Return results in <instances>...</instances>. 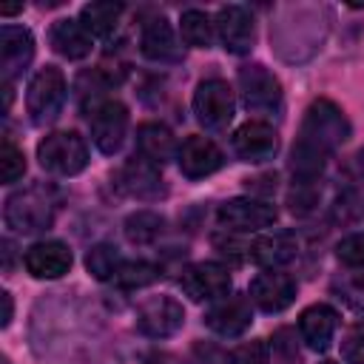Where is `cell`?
Masks as SVG:
<instances>
[{
    "instance_id": "cell-1",
    "label": "cell",
    "mask_w": 364,
    "mask_h": 364,
    "mask_svg": "<svg viewBox=\"0 0 364 364\" xmlns=\"http://www.w3.org/2000/svg\"><path fill=\"white\" fill-rule=\"evenodd\" d=\"M347 139H350V122L344 111L327 97L313 100L310 108L304 111L301 131L290 154V171L296 176L293 182H316L327 156Z\"/></svg>"
},
{
    "instance_id": "cell-2",
    "label": "cell",
    "mask_w": 364,
    "mask_h": 364,
    "mask_svg": "<svg viewBox=\"0 0 364 364\" xmlns=\"http://www.w3.org/2000/svg\"><path fill=\"white\" fill-rule=\"evenodd\" d=\"M60 208V196L48 185H28L6 199L3 219L14 233H40L51 228Z\"/></svg>"
},
{
    "instance_id": "cell-3",
    "label": "cell",
    "mask_w": 364,
    "mask_h": 364,
    "mask_svg": "<svg viewBox=\"0 0 364 364\" xmlns=\"http://www.w3.org/2000/svg\"><path fill=\"white\" fill-rule=\"evenodd\" d=\"M37 159L48 173L77 176L88 165V145L77 131H54L40 139Z\"/></svg>"
},
{
    "instance_id": "cell-4",
    "label": "cell",
    "mask_w": 364,
    "mask_h": 364,
    "mask_svg": "<svg viewBox=\"0 0 364 364\" xmlns=\"http://www.w3.org/2000/svg\"><path fill=\"white\" fill-rule=\"evenodd\" d=\"M236 85H239V97H242L247 111H253V114L282 111V100H284L282 82L264 65H259V63L242 65L239 74H236Z\"/></svg>"
},
{
    "instance_id": "cell-5",
    "label": "cell",
    "mask_w": 364,
    "mask_h": 364,
    "mask_svg": "<svg viewBox=\"0 0 364 364\" xmlns=\"http://www.w3.org/2000/svg\"><path fill=\"white\" fill-rule=\"evenodd\" d=\"M65 77L57 65H46L34 74V80L28 82V94H26V108L31 114L34 125H48L60 117L63 105H65Z\"/></svg>"
},
{
    "instance_id": "cell-6",
    "label": "cell",
    "mask_w": 364,
    "mask_h": 364,
    "mask_svg": "<svg viewBox=\"0 0 364 364\" xmlns=\"http://www.w3.org/2000/svg\"><path fill=\"white\" fill-rule=\"evenodd\" d=\"M236 111V100H233V88L213 77V80H202L193 91V114L196 122L205 131H225L233 119Z\"/></svg>"
},
{
    "instance_id": "cell-7",
    "label": "cell",
    "mask_w": 364,
    "mask_h": 364,
    "mask_svg": "<svg viewBox=\"0 0 364 364\" xmlns=\"http://www.w3.org/2000/svg\"><path fill=\"white\" fill-rule=\"evenodd\" d=\"M216 219L225 230L233 233H253L262 228H270L279 219L276 205L264 202V199H253V196H236L219 205Z\"/></svg>"
},
{
    "instance_id": "cell-8",
    "label": "cell",
    "mask_w": 364,
    "mask_h": 364,
    "mask_svg": "<svg viewBox=\"0 0 364 364\" xmlns=\"http://www.w3.org/2000/svg\"><path fill=\"white\" fill-rule=\"evenodd\" d=\"M230 270L219 262H196L179 273V287L191 301H216L230 293Z\"/></svg>"
},
{
    "instance_id": "cell-9",
    "label": "cell",
    "mask_w": 364,
    "mask_h": 364,
    "mask_svg": "<svg viewBox=\"0 0 364 364\" xmlns=\"http://www.w3.org/2000/svg\"><path fill=\"white\" fill-rule=\"evenodd\" d=\"M128 108L119 102V100H102L91 108V117H88V125H91V139L94 145L102 151V154H117L125 142V134H128Z\"/></svg>"
},
{
    "instance_id": "cell-10",
    "label": "cell",
    "mask_w": 364,
    "mask_h": 364,
    "mask_svg": "<svg viewBox=\"0 0 364 364\" xmlns=\"http://www.w3.org/2000/svg\"><path fill=\"white\" fill-rule=\"evenodd\" d=\"M117 185L122 193H128L131 199H139V202H156L168 193L165 188V179H162V171L159 165H154L151 159L145 156H131L119 173H117Z\"/></svg>"
},
{
    "instance_id": "cell-11",
    "label": "cell",
    "mask_w": 364,
    "mask_h": 364,
    "mask_svg": "<svg viewBox=\"0 0 364 364\" xmlns=\"http://www.w3.org/2000/svg\"><path fill=\"white\" fill-rule=\"evenodd\" d=\"M185 324V310L171 296H151L136 307V330L148 338H168Z\"/></svg>"
},
{
    "instance_id": "cell-12",
    "label": "cell",
    "mask_w": 364,
    "mask_h": 364,
    "mask_svg": "<svg viewBox=\"0 0 364 364\" xmlns=\"http://www.w3.org/2000/svg\"><path fill=\"white\" fill-rule=\"evenodd\" d=\"M34 57V37L23 26H3L0 28V77L3 85H11Z\"/></svg>"
},
{
    "instance_id": "cell-13",
    "label": "cell",
    "mask_w": 364,
    "mask_h": 364,
    "mask_svg": "<svg viewBox=\"0 0 364 364\" xmlns=\"http://www.w3.org/2000/svg\"><path fill=\"white\" fill-rule=\"evenodd\" d=\"M233 151L242 162H250V165H262L267 159L276 156L279 151V134L273 125L267 122H245L233 131Z\"/></svg>"
},
{
    "instance_id": "cell-14",
    "label": "cell",
    "mask_w": 364,
    "mask_h": 364,
    "mask_svg": "<svg viewBox=\"0 0 364 364\" xmlns=\"http://www.w3.org/2000/svg\"><path fill=\"white\" fill-rule=\"evenodd\" d=\"M216 34L230 54H247L256 40V23L253 14L245 6H222L216 11Z\"/></svg>"
},
{
    "instance_id": "cell-15",
    "label": "cell",
    "mask_w": 364,
    "mask_h": 364,
    "mask_svg": "<svg viewBox=\"0 0 364 364\" xmlns=\"http://www.w3.org/2000/svg\"><path fill=\"white\" fill-rule=\"evenodd\" d=\"M250 301L262 313H282L296 299V282L282 270H262L250 282Z\"/></svg>"
},
{
    "instance_id": "cell-16",
    "label": "cell",
    "mask_w": 364,
    "mask_h": 364,
    "mask_svg": "<svg viewBox=\"0 0 364 364\" xmlns=\"http://www.w3.org/2000/svg\"><path fill=\"white\" fill-rule=\"evenodd\" d=\"M176 162H179L182 176H188V179H205V176L216 173L225 165V154L208 136H188L179 145V151H176Z\"/></svg>"
},
{
    "instance_id": "cell-17",
    "label": "cell",
    "mask_w": 364,
    "mask_h": 364,
    "mask_svg": "<svg viewBox=\"0 0 364 364\" xmlns=\"http://www.w3.org/2000/svg\"><path fill=\"white\" fill-rule=\"evenodd\" d=\"M205 324H208L216 336L236 338V336L247 333L250 324H253L250 301H247L245 296H225V299H219V301L205 313Z\"/></svg>"
},
{
    "instance_id": "cell-18",
    "label": "cell",
    "mask_w": 364,
    "mask_h": 364,
    "mask_svg": "<svg viewBox=\"0 0 364 364\" xmlns=\"http://www.w3.org/2000/svg\"><path fill=\"white\" fill-rule=\"evenodd\" d=\"M336 330H338V313H336V307H330V304H321V301H318V304H310V307H304L301 316H299L301 341H304L310 350H316V353H324V350L330 347Z\"/></svg>"
},
{
    "instance_id": "cell-19",
    "label": "cell",
    "mask_w": 364,
    "mask_h": 364,
    "mask_svg": "<svg viewBox=\"0 0 364 364\" xmlns=\"http://www.w3.org/2000/svg\"><path fill=\"white\" fill-rule=\"evenodd\" d=\"M71 262V250L63 242H34L23 256V264L34 279H60L68 273Z\"/></svg>"
},
{
    "instance_id": "cell-20",
    "label": "cell",
    "mask_w": 364,
    "mask_h": 364,
    "mask_svg": "<svg viewBox=\"0 0 364 364\" xmlns=\"http://www.w3.org/2000/svg\"><path fill=\"white\" fill-rule=\"evenodd\" d=\"M139 48L154 63H179L182 60L176 34H173V28H171V23L165 17H154V20H148L142 26Z\"/></svg>"
},
{
    "instance_id": "cell-21",
    "label": "cell",
    "mask_w": 364,
    "mask_h": 364,
    "mask_svg": "<svg viewBox=\"0 0 364 364\" xmlns=\"http://www.w3.org/2000/svg\"><path fill=\"white\" fill-rule=\"evenodd\" d=\"M48 40H51V48L60 57H65V60H82V57H88L91 54V43H94V37L88 34V28L80 20H71V17L57 20L51 26Z\"/></svg>"
},
{
    "instance_id": "cell-22",
    "label": "cell",
    "mask_w": 364,
    "mask_h": 364,
    "mask_svg": "<svg viewBox=\"0 0 364 364\" xmlns=\"http://www.w3.org/2000/svg\"><path fill=\"white\" fill-rule=\"evenodd\" d=\"M136 151H139V156L151 159L154 165H162V162L173 159L176 139H173L168 125H162V122H142L136 128Z\"/></svg>"
},
{
    "instance_id": "cell-23",
    "label": "cell",
    "mask_w": 364,
    "mask_h": 364,
    "mask_svg": "<svg viewBox=\"0 0 364 364\" xmlns=\"http://www.w3.org/2000/svg\"><path fill=\"white\" fill-rule=\"evenodd\" d=\"M296 256V242L284 233H276V236H259L253 242H247V259L267 267V270H276L282 264H287L290 259Z\"/></svg>"
},
{
    "instance_id": "cell-24",
    "label": "cell",
    "mask_w": 364,
    "mask_h": 364,
    "mask_svg": "<svg viewBox=\"0 0 364 364\" xmlns=\"http://www.w3.org/2000/svg\"><path fill=\"white\" fill-rule=\"evenodd\" d=\"M119 17H122V3H111V0L85 3L80 9V23L88 28L91 37H108L117 28Z\"/></svg>"
},
{
    "instance_id": "cell-25",
    "label": "cell",
    "mask_w": 364,
    "mask_h": 364,
    "mask_svg": "<svg viewBox=\"0 0 364 364\" xmlns=\"http://www.w3.org/2000/svg\"><path fill=\"white\" fill-rule=\"evenodd\" d=\"M213 28L216 26L210 23V17L199 9H188L179 17V34L191 48H210L213 46Z\"/></svg>"
},
{
    "instance_id": "cell-26",
    "label": "cell",
    "mask_w": 364,
    "mask_h": 364,
    "mask_svg": "<svg viewBox=\"0 0 364 364\" xmlns=\"http://www.w3.org/2000/svg\"><path fill=\"white\" fill-rule=\"evenodd\" d=\"M162 228H165V219L154 210H136L125 219V236L134 245H151L154 239H159Z\"/></svg>"
},
{
    "instance_id": "cell-27",
    "label": "cell",
    "mask_w": 364,
    "mask_h": 364,
    "mask_svg": "<svg viewBox=\"0 0 364 364\" xmlns=\"http://www.w3.org/2000/svg\"><path fill=\"white\" fill-rule=\"evenodd\" d=\"M85 267H88V273H91L94 279L108 282V279H114V276L119 273L122 259H119L117 247H111V245H94V247L85 253Z\"/></svg>"
},
{
    "instance_id": "cell-28",
    "label": "cell",
    "mask_w": 364,
    "mask_h": 364,
    "mask_svg": "<svg viewBox=\"0 0 364 364\" xmlns=\"http://www.w3.org/2000/svg\"><path fill=\"white\" fill-rule=\"evenodd\" d=\"M156 279H159V267L151 262H122L119 273L114 276V282L122 287H145Z\"/></svg>"
},
{
    "instance_id": "cell-29",
    "label": "cell",
    "mask_w": 364,
    "mask_h": 364,
    "mask_svg": "<svg viewBox=\"0 0 364 364\" xmlns=\"http://www.w3.org/2000/svg\"><path fill=\"white\" fill-rule=\"evenodd\" d=\"M23 173H26V156H23V151L11 139H3V145H0V176H3V182L11 185Z\"/></svg>"
},
{
    "instance_id": "cell-30",
    "label": "cell",
    "mask_w": 364,
    "mask_h": 364,
    "mask_svg": "<svg viewBox=\"0 0 364 364\" xmlns=\"http://www.w3.org/2000/svg\"><path fill=\"white\" fill-rule=\"evenodd\" d=\"M336 259L344 267H364V233H350L336 245Z\"/></svg>"
},
{
    "instance_id": "cell-31",
    "label": "cell",
    "mask_w": 364,
    "mask_h": 364,
    "mask_svg": "<svg viewBox=\"0 0 364 364\" xmlns=\"http://www.w3.org/2000/svg\"><path fill=\"white\" fill-rule=\"evenodd\" d=\"M341 358L347 364H364V321L353 324L341 336Z\"/></svg>"
},
{
    "instance_id": "cell-32",
    "label": "cell",
    "mask_w": 364,
    "mask_h": 364,
    "mask_svg": "<svg viewBox=\"0 0 364 364\" xmlns=\"http://www.w3.org/2000/svg\"><path fill=\"white\" fill-rule=\"evenodd\" d=\"M336 290L341 293V299L355 310L364 313V273H350L341 282H336Z\"/></svg>"
},
{
    "instance_id": "cell-33",
    "label": "cell",
    "mask_w": 364,
    "mask_h": 364,
    "mask_svg": "<svg viewBox=\"0 0 364 364\" xmlns=\"http://www.w3.org/2000/svg\"><path fill=\"white\" fill-rule=\"evenodd\" d=\"M228 364H267V344L245 341L228 353Z\"/></svg>"
},
{
    "instance_id": "cell-34",
    "label": "cell",
    "mask_w": 364,
    "mask_h": 364,
    "mask_svg": "<svg viewBox=\"0 0 364 364\" xmlns=\"http://www.w3.org/2000/svg\"><path fill=\"white\" fill-rule=\"evenodd\" d=\"M191 364H228V353H222V350H219V347H213V344L199 341V344L193 347Z\"/></svg>"
},
{
    "instance_id": "cell-35",
    "label": "cell",
    "mask_w": 364,
    "mask_h": 364,
    "mask_svg": "<svg viewBox=\"0 0 364 364\" xmlns=\"http://www.w3.org/2000/svg\"><path fill=\"white\" fill-rule=\"evenodd\" d=\"M0 299H3V318H0V321H3V327H6V324L11 321V310H14V304H11V296H9L6 290L0 293Z\"/></svg>"
},
{
    "instance_id": "cell-36",
    "label": "cell",
    "mask_w": 364,
    "mask_h": 364,
    "mask_svg": "<svg viewBox=\"0 0 364 364\" xmlns=\"http://www.w3.org/2000/svg\"><path fill=\"white\" fill-rule=\"evenodd\" d=\"M23 11V3H17V6H0V14L3 17H11V14H20Z\"/></svg>"
},
{
    "instance_id": "cell-37",
    "label": "cell",
    "mask_w": 364,
    "mask_h": 364,
    "mask_svg": "<svg viewBox=\"0 0 364 364\" xmlns=\"http://www.w3.org/2000/svg\"><path fill=\"white\" fill-rule=\"evenodd\" d=\"M358 165H361V171H364V148L358 151Z\"/></svg>"
},
{
    "instance_id": "cell-38",
    "label": "cell",
    "mask_w": 364,
    "mask_h": 364,
    "mask_svg": "<svg viewBox=\"0 0 364 364\" xmlns=\"http://www.w3.org/2000/svg\"><path fill=\"white\" fill-rule=\"evenodd\" d=\"M321 364H336V361H321Z\"/></svg>"
}]
</instances>
